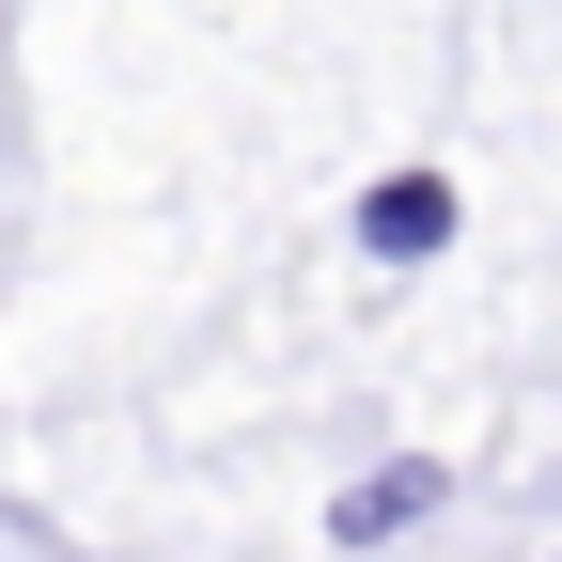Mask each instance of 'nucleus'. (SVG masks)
I'll return each instance as SVG.
<instances>
[{"instance_id":"f257e3e1","label":"nucleus","mask_w":562,"mask_h":562,"mask_svg":"<svg viewBox=\"0 0 562 562\" xmlns=\"http://www.w3.org/2000/svg\"><path fill=\"white\" fill-rule=\"evenodd\" d=\"M406 516H438V453H391V469H360L328 501V547H391Z\"/></svg>"},{"instance_id":"f03ea898","label":"nucleus","mask_w":562,"mask_h":562,"mask_svg":"<svg viewBox=\"0 0 562 562\" xmlns=\"http://www.w3.org/2000/svg\"><path fill=\"white\" fill-rule=\"evenodd\" d=\"M360 250H375V266L453 250V188H438V172H391V188H360Z\"/></svg>"}]
</instances>
